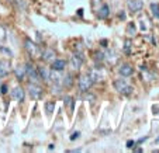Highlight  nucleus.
Returning a JSON list of instances; mask_svg holds the SVG:
<instances>
[{
	"label": "nucleus",
	"mask_w": 159,
	"mask_h": 153,
	"mask_svg": "<svg viewBox=\"0 0 159 153\" xmlns=\"http://www.w3.org/2000/svg\"><path fill=\"white\" fill-rule=\"evenodd\" d=\"M25 49H27V54L30 55L33 59H38V58H41V48H39L38 44H35V42H33L31 39H25Z\"/></svg>",
	"instance_id": "obj_2"
},
{
	"label": "nucleus",
	"mask_w": 159,
	"mask_h": 153,
	"mask_svg": "<svg viewBox=\"0 0 159 153\" xmlns=\"http://www.w3.org/2000/svg\"><path fill=\"white\" fill-rule=\"evenodd\" d=\"M0 89H2V90H0V93H2V94H6L7 93V86H6V84H2V87H0Z\"/></svg>",
	"instance_id": "obj_18"
},
{
	"label": "nucleus",
	"mask_w": 159,
	"mask_h": 153,
	"mask_svg": "<svg viewBox=\"0 0 159 153\" xmlns=\"http://www.w3.org/2000/svg\"><path fill=\"white\" fill-rule=\"evenodd\" d=\"M108 14H110V9H108L107 4H103L102 9L99 10V13H97V15H99V18H102V20H104V18L108 17Z\"/></svg>",
	"instance_id": "obj_13"
},
{
	"label": "nucleus",
	"mask_w": 159,
	"mask_h": 153,
	"mask_svg": "<svg viewBox=\"0 0 159 153\" xmlns=\"http://www.w3.org/2000/svg\"><path fill=\"white\" fill-rule=\"evenodd\" d=\"M14 73H16V77H17L20 81H23L25 77H27V73H25V66H24V65H20V66L16 68Z\"/></svg>",
	"instance_id": "obj_12"
},
{
	"label": "nucleus",
	"mask_w": 159,
	"mask_h": 153,
	"mask_svg": "<svg viewBox=\"0 0 159 153\" xmlns=\"http://www.w3.org/2000/svg\"><path fill=\"white\" fill-rule=\"evenodd\" d=\"M55 56H57V52H55L54 48H45L41 54V58L44 59V62H47V63L52 62V60L55 59Z\"/></svg>",
	"instance_id": "obj_6"
},
{
	"label": "nucleus",
	"mask_w": 159,
	"mask_h": 153,
	"mask_svg": "<svg viewBox=\"0 0 159 153\" xmlns=\"http://www.w3.org/2000/svg\"><path fill=\"white\" fill-rule=\"evenodd\" d=\"M54 110H55V103L54 101L45 103V112H47V114H52Z\"/></svg>",
	"instance_id": "obj_16"
},
{
	"label": "nucleus",
	"mask_w": 159,
	"mask_h": 153,
	"mask_svg": "<svg viewBox=\"0 0 159 153\" xmlns=\"http://www.w3.org/2000/svg\"><path fill=\"white\" fill-rule=\"evenodd\" d=\"M118 72H120V75L123 76V77H129V76H132V73H134V68H132L129 63H123L120 66V69H118Z\"/></svg>",
	"instance_id": "obj_8"
},
{
	"label": "nucleus",
	"mask_w": 159,
	"mask_h": 153,
	"mask_svg": "<svg viewBox=\"0 0 159 153\" xmlns=\"http://www.w3.org/2000/svg\"><path fill=\"white\" fill-rule=\"evenodd\" d=\"M127 6H128V10L131 13H138L142 10L144 7V2L142 0H128L127 2Z\"/></svg>",
	"instance_id": "obj_5"
},
{
	"label": "nucleus",
	"mask_w": 159,
	"mask_h": 153,
	"mask_svg": "<svg viewBox=\"0 0 159 153\" xmlns=\"http://www.w3.org/2000/svg\"><path fill=\"white\" fill-rule=\"evenodd\" d=\"M65 105H66V108L72 112L73 108H75V100H73L72 97H65Z\"/></svg>",
	"instance_id": "obj_14"
},
{
	"label": "nucleus",
	"mask_w": 159,
	"mask_h": 153,
	"mask_svg": "<svg viewBox=\"0 0 159 153\" xmlns=\"http://www.w3.org/2000/svg\"><path fill=\"white\" fill-rule=\"evenodd\" d=\"M124 52H125V54L131 52V41H128V39L124 42Z\"/></svg>",
	"instance_id": "obj_17"
},
{
	"label": "nucleus",
	"mask_w": 159,
	"mask_h": 153,
	"mask_svg": "<svg viewBox=\"0 0 159 153\" xmlns=\"http://www.w3.org/2000/svg\"><path fill=\"white\" fill-rule=\"evenodd\" d=\"M79 135H80L79 132H75L72 136H70V139H72V141H75V139H78V138H79Z\"/></svg>",
	"instance_id": "obj_19"
},
{
	"label": "nucleus",
	"mask_w": 159,
	"mask_h": 153,
	"mask_svg": "<svg viewBox=\"0 0 159 153\" xmlns=\"http://www.w3.org/2000/svg\"><path fill=\"white\" fill-rule=\"evenodd\" d=\"M10 72V63L9 60H0V79L7 76Z\"/></svg>",
	"instance_id": "obj_11"
},
{
	"label": "nucleus",
	"mask_w": 159,
	"mask_h": 153,
	"mask_svg": "<svg viewBox=\"0 0 159 153\" xmlns=\"http://www.w3.org/2000/svg\"><path fill=\"white\" fill-rule=\"evenodd\" d=\"M93 86V80L90 79L89 75H82L78 80V87H79V91L82 93H86V91L90 90V87Z\"/></svg>",
	"instance_id": "obj_3"
},
{
	"label": "nucleus",
	"mask_w": 159,
	"mask_h": 153,
	"mask_svg": "<svg viewBox=\"0 0 159 153\" xmlns=\"http://www.w3.org/2000/svg\"><path fill=\"white\" fill-rule=\"evenodd\" d=\"M11 97L16 101H23V100H24V90H23L20 86L14 87L11 90Z\"/></svg>",
	"instance_id": "obj_9"
},
{
	"label": "nucleus",
	"mask_w": 159,
	"mask_h": 153,
	"mask_svg": "<svg viewBox=\"0 0 159 153\" xmlns=\"http://www.w3.org/2000/svg\"><path fill=\"white\" fill-rule=\"evenodd\" d=\"M65 68H66V60L65 59H57V58H55V59L51 62V69L52 70L62 72V70H65Z\"/></svg>",
	"instance_id": "obj_7"
},
{
	"label": "nucleus",
	"mask_w": 159,
	"mask_h": 153,
	"mask_svg": "<svg viewBox=\"0 0 159 153\" xmlns=\"http://www.w3.org/2000/svg\"><path fill=\"white\" fill-rule=\"evenodd\" d=\"M82 63H83V58L79 56V55H73L70 58V65H72L73 70H79L82 66Z\"/></svg>",
	"instance_id": "obj_10"
},
{
	"label": "nucleus",
	"mask_w": 159,
	"mask_h": 153,
	"mask_svg": "<svg viewBox=\"0 0 159 153\" xmlns=\"http://www.w3.org/2000/svg\"><path fill=\"white\" fill-rule=\"evenodd\" d=\"M113 86H114V89L118 91L120 94H123V96H131L132 93H134V87L131 86V84H128L125 80H123V79H117V80L113 81Z\"/></svg>",
	"instance_id": "obj_1"
},
{
	"label": "nucleus",
	"mask_w": 159,
	"mask_h": 153,
	"mask_svg": "<svg viewBox=\"0 0 159 153\" xmlns=\"http://www.w3.org/2000/svg\"><path fill=\"white\" fill-rule=\"evenodd\" d=\"M125 145H127V147H129V149H131V147H132V145H134V141H128Z\"/></svg>",
	"instance_id": "obj_20"
},
{
	"label": "nucleus",
	"mask_w": 159,
	"mask_h": 153,
	"mask_svg": "<svg viewBox=\"0 0 159 153\" xmlns=\"http://www.w3.org/2000/svg\"><path fill=\"white\" fill-rule=\"evenodd\" d=\"M149 9H151V11H152V15H153V17L159 18V4H158V3H151Z\"/></svg>",
	"instance_id": "obj_15"
},
{
	"label": "nucleus",
	"mask_w": 159,
	"mask_h": 153,
	"mask_svg": "<svg viewBox=\"0 0 159 153\" xmlns=\"http://www.w3.org/2000/svg\"><path fill=\"white\" fill-rule=\"evenodd\" d=\"M28 94L33 100H39L44 96V90L38 83H30L28 84Z\"/></svg>",
	"instance_id": "obj_4"
}]
</instances>
